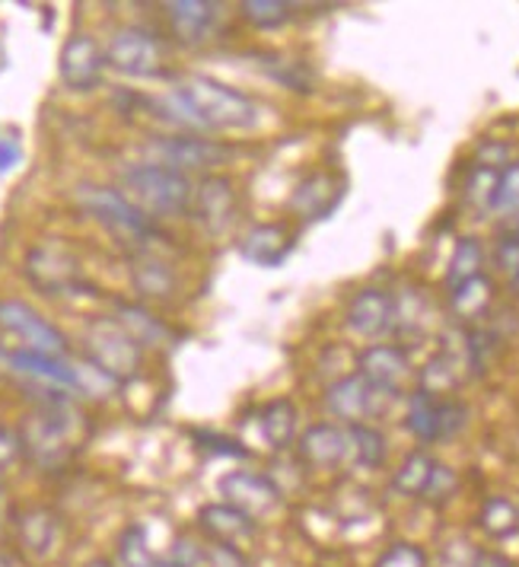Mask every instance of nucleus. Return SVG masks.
<instances>
[{"label": "nucleus", "mask_w": 519, "mask_h": 567, "mask_svg": "<svg viewBox=\"0 0 519 567\" xmlns=\"http://www.w3.org/2000/svg\"><path fill=\"white\" fill-rule=\"evenodd\" d=\"M494 258H497V268L504 271V275H517L519 268V236L517 233H507V236H500L497 239V249H494Z\"/></svg>", "instance_id": "79ce46f5"}, {"label": "nucleus", "mask_w": 519, "mask_h": 567, "mask_svg": "<svg viewBox=\"0 0 519 567\" xmlns=\"http://www.w3.org/2000/svg\"><path fill=\"white\" fill-rule=\"evenodd\" d=\"M338 198H341V182L329 173H312L293 188L290 207L307 220H319L338 205Z\"/></svg>", "instance_id": "5701e85b"}, {"label": "nucleus", "mask_w": 519, "mask_h": 567, "mask_svg": "<svg viewBox=\"0 0 519 567\" xmlns=\"http://www.w3.org/2000/svg\"><path fill=\"white\" fill-rule=\"evenodd\" d=\"M434 465H437V460L430 453H424V450L408 453L402 468L392 478V488L398 491L402 497H421L424 488H427V482H430V475H434Z\"/></svg>", "instance_id": "cd10ccee"}, {"label": "nucleus", "mask_w": 519, "mask_h": 567, "mask_svg": "<svg viewBox=\"0 0 519 567\" xmlns=\"http://www.w3.org/2000/svg\"><path fill=\"white\" fill-rule=\"evenodd\" d=\"M77 198H80V207H83L93 220H100L105 230H112L115 236H122V239L147 243L150 236H156L154 220H150L144 210H137V207L131 205L128 195H125V192H118V188L83 185Z\"/></svg>", "instance_id": "39448f33"}, {"label": "nucleus", "mask_w": 519, "mask_h": 567, "mask_svg": "<svg viewBox=\"0 0 519 567\" xmlns=\"http://www.w3.org/2000/svg\"><path fill=\"white\" fill-rule=\"evenodd\" d=\"M20 141L17 137H0V173H7V169H13L17 163H20Z\"/></svg>", "instance_id": "a18cd8bd"}, {"label": "nucleus", "mask_w": 519, "mask_h": 567, "mask_svg": "<svg viewBox=\"0 0 519 567\" xmlns=\"http://www.w3.org/2000/svg\"><path fill=\"white\" fill-rule=\"evenodd\" d=\"M20 456H23V440H20V434L0 424V468H10Z\"/></svg>", "instance_id": "c03bdc74"}, {"label": "nucleus", "mask_w": 519, "mask_h": 567, "mask_svg": "<svg viewBox=\"0 0 519 567\" xmlns=\"http://www.w3.org/2000/svg\"><path fill=\"white\" fill-rule=\"evenodd\" d=\"M459 488V478H456V472L449 468V465L437 463L434 465V475H430V482H427V488L421 497H427V501H434V504H443V501H449L453 494Z\"/></svg>", "instance_id": "ea45409f"}, {"label": "nucleus", "mask_w": 519, "mask_h": 567, "mask_svg": "<svg viewBox=\"0 0 519 567\" xmlns=\"http://www.w3.org/2000/svg\"><path fill=\"white\" fill-rule=\"evenodd\" d=\"M456 380H459V367H456V358H453L449 351L434 354V358L427 361V367L421 370V389H424L427 395L449 392V389L456 386Z\"/></svg>", "instance_id": "473e14b6"}, {"label": "nucleus", "mask_w": 519, "mask_h": 567, "mask_svg": "<svg viewBox=\"0 0 519 567\" xmlns=\"http://www.w3.org/2000/svg\"><path fill=\"white\" fill-rule=\"evenodd\" d=\"M20 440L29 460L49 472L68 463L80 446V412L68 392L49 389V395L39 399V409L23 421Z\"/></svg>", "instance_id": "f03ea898"}, {"label": "nucleus", "mask_w": 519, "mask_h": 567, "mask_svg": "<svg viewBox=\"0 0 519 567\" xmlns=\"http://www.w3.org/2000/svg\"><path fill=\"white\" fill-rule=\"evenodd\" d=\"M373 567H427V551L415 542H392Z\"/></svg>", "instance_id": "4c0bfd02"}, {"label": "nucleus", "mask_w": 519, "mask_h": 567, "mask_svg": "<svg viewBox=\"0 0 519 567\" xmlns=\"http://www.w3.org/2000/svg\"><path fill=\"white\" fill-rule=\"evenodd\" d=\"M83 344H86V361L105 373L112 383H128L141 373L144 348L115 319H93L86 326Z\"/></svg>", "instance_id": "20e7f679"}, {"label": "nucleus", "mask_w": 519, "mask_h": 567, "mask_svg": "<svg viewBox=\"0 0 519 567\" xmlns=\"http://www.w3.org/2000/svg\"><path fill=\"white\" fill-rule=\"evenodd\" d=\"M357 373L364 377L370 386L376 392H386V395H395L402 383L408 380L412 373V363H408V354L395 344H373L361 351L357 358Z\"/></svg>", "instance_id": "ddd939ff"}, {"label": "nucleus", "mask_w": 519, "mask_h": 567, "mask_svg": "<svg viewBox=\"0 0 519 567\" xmlns=\"http://www.w3.org/2000/svg\"><path fill=\"white\" fill-rule=\"evenodd\" d=\"M83 567H115V565H112L108 558H93V561H86Z\"/></svg>", "instance_id": "de8ad7c7"}, {"label": "nucleus", "mask_w": 519, "mask_h": 567, "mask_svg": "<svg viewBox=\"0 0 519 567\" xmlns=\"http://www.w3.org/2000/svg\"><path fill=\"white\" fill-rule=\"evenodd\" d=\"M176 567H208V548L191 542L188 536H179L173 545V561Z\"/></svg>", "instance_id": "a19ab883"}, {"label": "nucleus", "mask_w": 519, "mask_h": 567, "mask_svg": "<svg viewBox=\"0 0 519 567\" xmlns=\"http://www.w3.org/2000/svg\"><path fill=\"white\" fill-rule=\"evenodd\" d=\"M166 17L183 45H201L210 35V29L217 27L220 7L210 0H173L166 7Z\"/></svg>", "instance_id": "a211bd4d"}, {"label": "nucleus", "mask_w": 519, "mask_h": 567, "mask_svg": "<svg viewBox=\"0 0 519 567\" xmlns=\"http://www.w3.org/2000/svg\"><path fill=\"white\" fill-rule=\"evenodd\" d=\"M166 567H176V565H166Z\"/></svg>", "instance_id": "3c124183"}, {"label": "nucleus", "mask_w": 519, "mask_h": 567, "mask_svg": "<svg viewBox=\"0 0 519 567\" xmlns=\"http://www.w3.org/2000/svg\"><path fill=\"white\" fill-rule=\"evenodd\" d=\"M239 252L259 268H278L293 252V233L281 224H256L242 236Z\"/></svg>", "instance_id": "6ab92c4d"}, {"label": "nucleus", "mask_w": 519, "mask_h": 567, "mask_svg": "<svg viewBox=\"0 0 519 567\" xmlns=\"http://www.w3.org/2000/svg\"><path fill=\"white\" fill-rule=\"evenodd\" d=\"M481 265H485V249L475 236H463L456 243V252H453V261H449V271H446V284L449 290L459 287V284L471 281L481 275Z\"/></svg>", "instance_id": "7c9ffc66"}, {"label": "nucleus", "mask_w": 519, "mask_h": 567, "mask_svg": "<svg viewBox=\"0 0 519 567\" xmlns=\"http://www.w3.org/2000/svg\"><path fill=\"white\" fill-rule=\"evenodd\" d=\"M125 332H128L141 348H163L166 341H169V329H166V322H159L154 312L144 310V307H137V303H125V300H118L115 303V316H112Z\"/></svg>", "instance_id": "b1692460"}, {"label": "nucleus", "mask_w": 519, "mask_h": 567, "mask_svg": "<svg viewBox=\"0 0 519 567\" xmlns=\"http://www.w3.org/2000/svg\"><path fill=\"white\" fill-rule=\"evenodd\" d=\"M150 105L163 122L188 131H246L259 118V109L246 93L205 74L179 80L176 90Z\"/></svg>", "instance_id": "f257e3e1"}, {"label": "nucleus", "mask_w": 519, "mask_h": 567, "mask_svg": "<svg viewBox=\"0 0 519 567\" xmlns=\"http://www.w3.org/2000/svg\"><path fill=\"white\" fill-rule=\"evenodd\" d=\"M261 434L271 450H287L297 434V405L290 399H274L261 409Z\"/></svg>", "instance_id": "393cba45"}, {"label": "nucleus", "mask_w": 519, "mask_h": 567, "mask_svg": "<svg viewBox=\"0 0 519 567\" xmlns=\"http://www.w3.org/2000/svg\"><path fill=\"white\" fill-rule=\"evenodd\" d=\"M208 567H252L249 558L242 555L239 545H227V542H214L208 545Z\"/></svg>", "instance_id": "37998d69"}, {"label": "nucleus", "mask_w": 519, "mask_h": 567, "mask_svg": "<svg viewBox=\"0 0 519 567\" xmlns=\"http://www.w3.org/2000/svg\"><path fill=\"white\" fill-rule=\"evenodd\" d=\"M191 440H195V446H198V450L214 453V456H227V460H242V456H249V450H246L242 443H236L233 437H227V434H214V431H191Z\"/></svg>", "instance_id": "58836bf2"}, {"label": "nucleus", "mask_w": 519, "mask_h": 567, "mask_svg": "<svg viewBox=\"0 0 519 567\" xmlns=\"http://www.w3.org/2000/svg\"><path fill=\"white\" fill-rule=\"evenodd\" d=\"M122 185H125L131 205L144 210L150 220L154 217H179L191 207V198H195L191 179L173 166H163V163L128 166L122 176Z\"/></svg>", "instance_id": "7ed1b4c3"}, {"label": "nucleus", "mask_w": 519, "mask_h": 567, "mask_svg": "<svg viewBox=\"0 0 519 567\" xmlns=\"http://www.w3.org/2000/svg\"><path fill=\"white\" fill-rule=\"evenodd\" d=\"M494 188H497V169L475 166V173H471L466 182V198L478 207V210H491Z\"/></svg>", "instance_id": "e433bc0d"}, {"label": "nucleus", "mask_w": 519, "mask_h": 567, "mask_svg": "<svg viewBox=\"0 0 519 567\" xmlns=\"http://www.w3.org/2000/svg\"><path fill=\"white\" fill-rule=\"evenodd\" d=\"M0 567H17V558H13V555H3V551H0Z\"/></svg>", "instance_id": "09e8293b"}, {"label": "nucleus", "mask_w": 519, "mask_h": 567, "mask_svg": "<svg viewBox=\"0 0 519 567\" xmlns=\"http://www.w3.org/2000/svg\"><path fill=\"white\" fill-rule=\"evenodd\" d=\"M154 151L159 154L156 163L173 166V169H179L185 176H188V169H195V173L217 169V166H224V163L233 156V147L217 144V141H208V137H195V134L156 137Z\"/></svg>", "instance_id": "6e6552de"}, {"label": "nucleus", "mask_w": 519, "mask_h": 567, "mask_svg": "<svg viewBox=\"0 0 519 567\" xmlns=\"http://www.w3.org/2000/svg\"><path fill=\"white\" fill-rule=\"evenodd\" d=\"M347 446L354 453V463L364 468H380L390 453L383 431H376L370 424H347Z\"/></svg>", "instance_id": "bb28decb"}, {"label": "nucleus", "mask_w": 519, "mask_h": 567, "mask_svg": "<svg viewBox=\"0 0 519 567\" xmlns=\"http://www.w3.org/2000/svg\"><path fill=\"white\" fill-rule=\"evenodd\" d=\"M7 363L17 370V373H23L29 380H35V383H45V386L61 389V392H74L77 389V367H71V363H64L61 358H45V354H35V351H13V354H7Z\"/></svg>", "instance_id": "aec40b11"}, {"label": "nucleus", "mask_w": 519, "mask_h": 567, "mask_svg": "<svg viewBox=\"0 0 519 567\" xmlns=\"http://www.w3.org/2000/svg\"><path fill=\"white\" fill-rule=\"evenodd\" d=\"M380 395H386V392H376L361 373H347L325 389V409L347 424H364V417L376 414L380 409L376 405Z\"/></svg>", "instance_id": "4468645a"}, {"label": "nucleus", "mask_w": 519, "mask_h": 567, "mask_svg": "<svg viewBox=\"0 0 519 567\" xmlns=\"http://www.w3.org/2000/svg\"><path fill=\"white\" fill-rule=\"evenodd\" d=\"M517 236H519V233H517Z\"/></svg>", "instance_id": "603ef678"}, {"label": "nucleus", "mask_w": 519, "mask_h": 567, "mask_svg": "<svg viewBox=\"0 0 519 567\" xmlns=\"http://www.w3.org/2000/svg\"><path fill=\"white\" fill-rule=\"evenodd\" d=\"M239 13L256 29H281L293 17V7L284 0H246Z\"/></svg>", "instance_id": "72a5a7b5"}, {"label": "nucleus", "mask_w": 519, "mask_h": 567, "mask_svg": "<svg viewBox=\"0 0 519 567\" xmlns=\"http://www.w3.org/2000/svg\"><path fill=\"white\" fill-rule=\"evenodd\" d=\"M437 409H440V399L437 395H427L424 389L412 392L408 414H405V427L421 443H437Z\"/></svg>", "instance_id": "c85d7f7f"}, {"label": "nucleus", "mask_w": 519, "mask_h": 567, "mask_svg": "<svg viewBox=\"0 0 519 567\" xmlns=\"http://www.w3.org/2000/svg\"><path fill=\"white\" fill-rule=\"evenodd\" d=\"M191 205H195L198 224H201L210 236H220V233H227L233 227L236 210H239V198H236L233 182L227 179V176H220V173H210V176H205V179L198 182Z\"/></svg>", "instance_id": "9d476101"}, {"label": "nucleus", "mask_w": 519, "mask_h": 567, "mask_svg": "<svg viewBox=\"0 0 519 567\" xmlns=\"http://www.w3.org/2000/svg\"><path fill=\"white\" fill-rule=\"evenodd\" d=\"M395 326V300L380 287L361 290L347 307V329L361 338H380Z\"/></svg>", "instance_id": "2eb2a0df"}, {"label": "nucleus", "mask_w": 519, "mask_h": 567, "mask_svg": "<svg viewBox=\"0 0 519 567\" xmlns=\"http://www.w3.org/2000/svg\"><path fill=\"white\" fill-rule=\"evenodd\" d=\"M491 300L494 281L488 275H478V278H471V281L459 284V287L449 290V307H453V312L459 319H478V316H485L488 307H491Z\"/></svg>", "instance_id": "a878e982"}, {"label": "nucleus", "mask_w": 519, "mask_h": 567, "mask_svg": "<svg viewBox=\"0 0 519 567\" xmlns=\"http://www.w3.org/2000/svg\"><path fill=\"white\" fill-rule=\"evenodd\" d=\"M510 284H513V287H517V290H519V268H517V275L510 278Z\"/></svg>", "instance_id": "8fccbe9b"}, {"label": "nucleus", "mask_w": 519, "mask_h": 567, "mask_svg": "<svg viewBox=\"0 0 519 567\" xmlns=\"http://www.w3.org/2000/svg\"><path fill=\"white\" fill-rule=\"evenodd\" d=\"M118 565L159 567L154 548H150V539H147V529L141 523H131V526H125V533L118 536Z\"/></svg>", "instance_id": "2f4dec72"}, {"label": "nucleus", "mask_w": 519, "mask_h": 567, "mask_svg": "<svg viewBox=\"0 0 519 567\" xmlns=\"http://www.w3.org/2000/svg\"><path fill=\"white\" fill-rule=\"evenodd\" d=\"M105 64L125 78L154 80L163 74V45L154 32L141 27H125L108 39Z\"/></svg>", "instance_id": "423d86ee"}, {"label": "nucleus", "mask_w": 519, "mask_h": 567, "mask_svg": "<svg viewBox=\"0 0 519 567\" xmlns=\"http://www.w3.org/2000/svg\"><path fill=\"white\" fill-rule=\"evenodd\" d=\"M105 71V52L100 49V42L86 32H77L64 42L61 58H58V74L61 83L74 93H86L96 90L103 83Z\"/></svg>", "instance_id": "1a4fd4ad"}, {"label": "nucleus", "mask_w": 519, "mask_h": 567, "mask_svg": "<svg viewBox=\"0 0 519 567\" xmlns=\"http://www.w3.org/2000/svg\"><path fill=\"white\" fill-rule=\"evenodd\" d=\"M494 214H519V159L507 163L497 173V188H494Z\"/></svg>", "instance_id": "f704fd0d"}, {"label": "nucleus", "mask_w": 519, "mask_h": 567, "mask_svg": "<svg viewBox=\"0 0 519 567\" xmlns=\"http://www.w3.org/2000/svg\"><path fill=\"white\" fill-rule=\"evenodd\" d=\"M220 494L227 497V504L239 507L242 514H249L252 519L268 511H274L281 504V488L268 478V475H259V472H230L220 478Z\"/></svg>", "instance_id": "f8f14e48"}, {"label": "nucleus", "mask_w": 519, "mask_h": 567, "mask_svg": "<svg viewBox=\"0 0 519 567\" xmlns=\"http://www.w3.org/2000/svg\"><path fill=\"white\" fill-rule=\"evenodd\" d=\"M198 526H201V533H208L210 542H227V545L249 542L259 533L256 519L249 514H242L233 504H227V501L205 504L198 511Z\"/></svg>", "instance_id": "f3484780"}, {"label": "nucleus", "mask_w": 519, "mask_h": 567, "mask_svg": "<svg viewBox=\"0 0 519 567\" xmlns=\"http://www.w3.org/2000/svg\"><path fill=\"white\" fill-rule=\"evenodd\" d=\"M481 529L491 536V539H510L519 533V511L513 501L507 497H488L485 507H481V516H478Z\"/></svg>", "instance_id": "c756f323"}, {"label": "nucleus", "mask_w": 519, "mask_h": 567, "mask_svg": "<svg viewBox=\"0 0 519 567\" xmlns=\"http://www.w3.org/2000/svg\"><path fill=\"white\" fill-rule=\"evenodd\" d=\"M0 329L20 338L27 344V351L45 354V358H64L68 354L64 332L23 300H0Z\"/></svg>", "instance_id": "0eeeda50"}, {"label": "nucleus", "mask_w": 519, "mask_h": 567, "mask_svg": "<svg viewBox=\"0 0 519 567\" xmlns=\"http://www.w3.org/2000/svg\"><path fill=\"white\" fill-rule=\"evenodd\" d=\"M131 284L144 300H169L179 287L173 265L150 256V252L131 258Z\"/></svg>", "instance_id": "4be33fe9"}, {"label": "nucleus", "mask_w": 519, "mask_h": 567, "mask_svg": "<svg viewBox=\"0 0 519 567\" xmlns=\"http://www.w3.org/2000/svg\"><path fill=\"white\" fill-rule=\"evenodd\" d=\"M27 278L42 293H71L80 284V265L61 246H35L27 256Z\"/></svg>", "instance_id": "9b49d317"}, {"label": "nucleus", "mask_w": 519, "mask_h": 567, "mask_svg": "<svg viewBox=\"0 0 519 567\" xmlns=\"http://www.w3.org/2000/svg\"><path fill=\"white\" fill-rule=\"evenodd\" d=\"M466 424H468V405H463L459 399H443L440 409H437V443L459 437Z\"/></svg>", "instance_id": "c9c22d12"}, {"label": "nucleus", "mask_w": 519, "mask_h": 567, "mask_svg": "<svg viewBox=\"0 0 519 567\" xmlns=\"http://www.w3.org/2000/svg\"><path fill=\"white\" fill-rule=\"evenodd\" d=\"M468 567H517V561H510V558L500 555V551H475Z\"/></svg>", "instance_id": "49530a36"}, {"label": "nucleus", "mask_w": 519, "mask_h": 567, "mask_svg": "<svg viewBox=\"0 0 519 567\" xmlns=\"http://www.w3.org/2000/svg\"><path fill=\"white\" fill-rule=\"evenodd\" d=\"M13 526H17V539H20V548L27 551L29 558H49L58 545V533H61V523H58V514L35 504V507H23L13 516Z\"/></svg>", "instance_id": "dca6fc26"}, {"label": "nucleus", "mask_w": 519, "mask_h": 567, "mask_svg": "<svg viewBox=\"0 0 519 567\" xmlns=\"http://www.w3.org/2000/svg\"><path fill=\"white\" fill-rule=\"evenodd\" d=\"M303 463L315 465V468H335L344 463L347 456V431H341L335 424H312L303 431V437L297 443Z\"/></svg>", "instance_id": "412c9836"}]
</instances>
